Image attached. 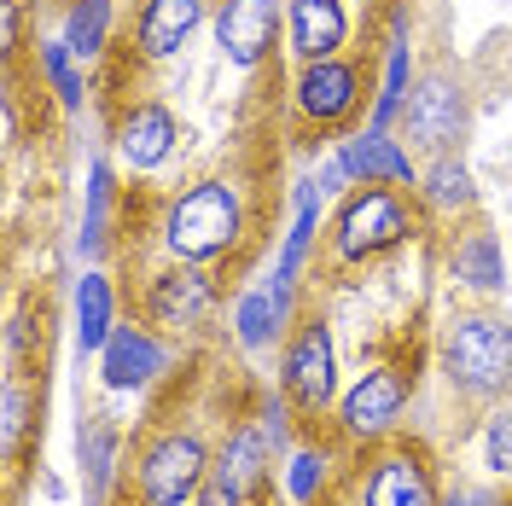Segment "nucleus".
Returning <instances> with one entry per match:
<instances>
[{
	"mask_svg": "<svg viewBox=\"0 0 512 506\" xmlns=\"http://www.w3.org/2000/svg\"><path fill=\"white\" fill-rule=\"evenodd\" d=\"M291 443L286 431V408L268 402L251 425L227 431V443L210 460V477L198 489V506H256L268 495V477H274V454Z\"/></svg>",
	"mask_w": 512,
	"mask_h": 506,
	"instance_id": "f257e3e1",
	"label": "nucleus"
},
{
	"mask_svg": "<svg viewBox=\"0 0 512 506\" xmlns=\"http://www.w3.org/2000/svg\"><path fill=\"white\" fill-rule=\"evenodd\" d=\"M239 233H245V204H239V187L227 181H198L163 210V251L187 268L227 256L239 245Z\"/></svg>",
	"mask_w": 512,
	"mask_h": 506,
	"instance_id": "f03ea898",
	"label": "nucleus"
},
{
	"mask_svg": "<svg viewBox=\"0 0 512 506\" xmlns=\"http://www.w3.org/2000/svg\"><path fill=\"white\" fill-rule=\"evenodd\" d=\"M443 373L460 402H495L512 390V326L501 315H460L443 344Z\"/></svg>",
	"mask_w": 512,
	"mask_h": 506,
	"instance_id": "7ed1b4c3",
	"label": "nucleus"
},
{
	"mask_svg": "<svg viewBox=\"0 0 512 506\" xmlns=\"http://www.w3.org/2000/svg\"><path fill=\"white\" fill-rule=\"evenodd\" d=\"M408 233H414V216H408V198L402 192L361 187L344 198V210L332 222V256L338 262H373V256L396 251Z\"/></svg>",
	"mask_w": 512,
	"mask_h": 506,
	"instance_id": "20e7f679",
	"label": "nucleus"
},
{
	"mask_svg": "<svg viewBox=\"0 0 512 506\" xmlns=\"http://www.w3.org/2000/svg\"><path fill=\"white\" fill-rule=\"evenodd\" d=\"M210 448L192 431H163L158 443H146L140 454V501L146 506H187L198 501L204 477H210Z\"/></svg>",
	"mask_w": 512,
	"mask_h": 506,
	"instance_id": "39448f33",
	"label": "nucleus"
},
{
	"mask_svg": "<svg viewBox=\"0 0 512 506\" xmlns=\"http://www.w3.org/2000/svg\"><path fill=\"white\" fill-rule=\"evenodd\" d=\"M280 384H286V402L303 419H320L338 396V355H332V332L320 320H303L297 338L286 344V361H280Z\"/></svg>",
	"mask_w": 512,
	"mask_h": 506,
	"instance_id": "423d86ee",
	"label": "nucleus"
},
{
	"mask_svg": "<svg viewBox=\"0 0 512 506\" xmlns=\"http://www.w3.org/2000/svg\"><path fill=\"white\" fill-rule=\"evenodd\" d=\"M408 408V373L402 367H367L338 402V425L350 443H379L396 431V419Z\"/></svg>",
	"mask_w": 512,
	"mask_h": 506,
	"instance_id": "0eeeda50",
	"label": "nucleus"
},
{
	"mask_svg": "<svg viewBox=\"0 0 512 506\" xmlns=\"http://www.w3.org/2000/svg\"><path fill=\"white\" fill-rule=\"evenodd\" d=\"M402 123H408V140L425 146V152H454V140L466 134V94H460V82L443 76V70H431V76H419L408 99H402Z\"/></svg>",
	"mask_w": 512,
	"mask_h": 506,
	"instance_id": "6e6552de",
	"label": "nucleus"
},
{
	"mask_svg": "<svg viewBox=\"0 0 512 506\" xmlns=\"http://www.w3.org/2000/svg\"><path fill=\"white\" fill-rule=\"evenodd\" d=\"M216 315V285L204 280L198 268L187 262H175V268H163L158 280L146 285V320L163 326V332H204Z\"/></svg>",
	"mask_w": 512,
	"mask_h": 506,
	"instance_id": "1a4fd4ad",
	"label": "nucleus"
},
{
	"mask_svg": "<svg viewBox=\"0 0 512 506\" xmlns=\"http://www.w3.org/2000/svg\"><path fill=\"white\" fill-rule=\"evenodd\" d=\"M280 41V0H222L216 12V47L227 64L256 70Z\"/></svg>",
	"mask_w": 512,
	"mask_h": 506,
	"instance_id": "9d476101",
	"label": "nucleus"
},
{
	"mask_svg": "<svg viewBox=\"0 0 512 506\" xmlns=\"http://www.w3.org/2000/svg\"><path fill=\"white\" fill-rule=\"evenodd\" d=\"M297 111L320 128H338L344 117H355V105H361V70L350 59H315L303 64V76H297Z\"/></svg>",
	"mask_w": 512,
	"mask_h": 506,
	"instance_id": "9b49d317",
	"label": "nucleus"
},
{
	"mask_svg": "<svg viewBox=\"0 0 512 506\" xmlns=\"http://www.w3.org/2000/svg\"><path fill=\"white\" fill-rule=\"evenodd\" d=\"M367 506H443L419 448H384L367 466Z\"/></svg>",
	"mask_w": 512,
	"mask_h": 506,
	"instance_id": "f8f14e48",
	"label": "nucleus"
},
{
	"mask_svg": "<svg viewBox=\"0 0 512 506\" xmlns=\"http://www.w3.org/2000/svg\"><path fill=\"white\" fill-rule=\"evenodd\" d=\"M163 361H169V349L152 326H117L111 344L99 349V379H105V390H146L163 373Z\"/></svg>",
	"mask_w": 512,
	"mask_h": 506,
	"instance_id": "ddd939ff",
	"label": "nucleus"
},
{
	"mask_svg": "<svg viewBox=\"0 0 512 506\" xmlns=\"http://www.w3.org/2000/svg\"><path fill=\"white\" fill-rule=\"evenodd\" d=\"M175 140H181V128L169 117V105H134L123 123H117V158L134 169V175H146V169H158L169 152H175Z\"/></svg>",
	"mask_w": 512,
	"mask_h": 506,
	"instance_id": "4468645a",
	"label": "nucleus"
},
{
	"mask_svg": "<svg viewBox=\"0 0 512 506\" xmlns=\"http://www.w3.org/2000/svg\"><path fill=\"white\" fill-rule=\"evenodd\" d=\"M198 24H204V0H146L134 24V47L140 59H175Z\"/></svg>",
	"mask_w": 512,
	"mask_h": 506,
	"instance_id": "2eb2a0df",
	"label": "nucleus"
},
{
	"mask_svg": "<svg viewBox=\"0 0 512 506\" xmlns=\"http://www.w3.org/2000/svg\"><path fill=\"white\" fill-rule=\"evenodd\" d=\"M344 35H350V12H344V0H291V47H297V59L303 64L338 59Z\"/></svg>",
	"mask_w": 512,
	"mask_h": 506,
	"instance_id": "dca6fc26",
	"label": "nucleus"
},
{
	"mask_svg": "<svg viewBox=\"0 0 512 506\" xmlns=\"http://www.w3.org/2000/svg\"><path fill=\"white\" fill-rule=\"evenodd\" d=\"M111 332H117V297H111V280L88 268L82 285H76V349H82V355H99V349L111 344Z\"/></svg>",
	"mask_w": 512,
	"mask_h": 506,
	"instance_id": "f3484780",
	"label": "nucleus"
},
{
	"mask_svg": "<svg viewBox=\"0 0 512 506\" xmlns=\"http://www.w3.org/2000/svg\"><path fill=\"white\" fill-rule=\"evenodd\" d=\"M454 280H466L472 291H507V256H501V239L495 233H466L454 245Z\"/></svg>",
	"mask_w": 512,
	"mask_h": 506,
	"instance_id": "a211bd4d",
	"label": "nucleus"
},
{
	"mask_svg": "<svg viewBox=\"0 0 512 506\" xmlns=\"http://www.w3.org/2000/svg\"><path fill=\"white\" fill-rule=\"evenodd\" d=\"M286 303H291V285H262V291H245V297H239V309H233L239 344H245V349L274 344V332H280V320H286Z\"/></svg>",
	"mask_w": 512,
	"mask_h": 506,
	"instance_id": "6ab92c4d",
	"label": "nucleus"
},
{
	"mask_svg": "<svg viewBox=\"0 0 512 506\" xmlns=\"http://www.w3.org/2000/svg\"><path fill=\"white\" fill-rule=\"evenodd\" d=\"M425 204H431V210H443V216H454V210H472V204H478V187H472V169H466V163L460 158H437L431 163V169H425Z\"/></svg>",
	"mask_w": 512,
	"mask_h": 506,
	"instance_id": "aec40b11",
	"label": "nucleus"
},
{
	"mask_svg": "<svg viewBox=\"0 0 512 506\" xmlns=\"http://www.w3.org/2000/svg\"><path fill=\"white\" fill-rule=\"evenodd\" d=\"M402 99H408V18H396L390 59H384V94L373 99V128H379V134L402 117Z\"/></svg>",
	"mask_w": 512,
	"mask_h": 506,
	"instance_id": "412c9836",
	"label": "nucleus"
},
{
	"mask_svg": "<svg viewBox=\"0 0 512 506\" xmlns=\"http://www.w3.org/2000/svg\"><path fill=\"white\" fill-rule=\"evenodd\" d=\"M64 41L76 59H99L105 41H111V0H76L70 18H64Z\"/></svg>",
	"mask_w": 512,
	"mask_h": 506,
	"instance_id": "4be33fe9",
	"label": "nucleus"
},
{
	"mask_svg": "<svg viewBox=\"0 0 512 506\" xmlns=\"http://www.w3.org/2000/svg\"><path fill=\"white\" fill-rule=\"evenodd\" d=\"M315 227H320V187H297V222H291V233H286V251H280V268H274V285H291V274H297L303 256H309Z\"/></svg>",
	"mask_w": 512,
	"mask_h": 506,
	"instance_id": "5701e85b",
	"label": "nucleus"
},
{
	"mask_svg": "<svg viewBox=\"0 0 512 506\" xmlns=\"http://www.w3.org/2000/svg\"><path fill=\"white\" fill-rule=\"evenodd\" d=\"M117 460V431L111 425H88L82 431V472H88V506H105V495H111V466Z\"/></svg>",
	"mask_w": 512,
	"mask_h": 506,
	"instance_id": "b1692460",
	"label": "nucleus"
},
{
	"mask_svg": "<svg viewBox=\"0 0 512 506\" xmlns=\"http://www.w3.org/2000/svg\"><path fill=\"white\" fill-rule=\"evenodd\" d=\"M41 70H47V82H53V94H59L64 111H76L82 105V76H76L70 41H41Z\"/></svg>",
	"mask_w": 512,
	"mask_h": 506,
	"instance_id": "393cba45",
	"label": "nucleus"
},
{
	"mask_svg": "<svg viewBox=\"0 0 512 506\" xmlns=\"http://www.w3.org/2000/svg\"><path fill=\"white\" fill-rule=\"evenodd\" d=\"M384 134H390V128H384ZM384 134H379V128H367L361 140H350V146L338 152L355 187H379V181H384Z\"/></svg>",
	"mask_w": 512,
	"mask_h": 506,
	"instance_id": "a878e982",
	"label": "nucleus"
},
{
	"mask_svg": "<svg viewBox=\"0 0 512 506\" xmlns=\"http://www.w3.org/2000/svg\"><path fill=\"white\" fill-rule=\"evenodd\" d=\"M320 483H326V454L320 448H297L291 466H286V495L297 506H309L320 495Z\"/></svg>",
	"mask_w": 512,
	"mask_h": 506,
	"instance_id": "bb28decb",
	"label": "nucleus"
},
{
	"mask_svg": "<svg viewBox=\"0 0 512 506\" xmlns=\"http://www.w3.org/2000/svg\"><path fill=\"white\" fill-rule=\"evenodd\" d=\"M483 466L495 477H512V408H501L483 425Z\"/></svg>",
	"mask_w": 512,
	"mask_h": 506,
	"instance_id": "cd10ccee",
	"label": "nucleus"
},
{
	"mask_svg": "<svg viewBox=\"0 0 512 506\" xmlns=\"http://www.w3.org/2000/svg\"><path fill=\"white\" fill-rule=\"evenodd\" d=\"M24 425H30V390L12 379V384H6V425H0V431H6V454H18Z\"/></svg>",
	"mask_w": 512,
	"mask_h": 506,
	"instance_id": "c85d7f7f",
	"label": "nucleus"
},
{
	"mask_svg": "<svg viewBox=\"0 0 512 506\" xmlns=\"http://www.w3.org/2000/svg\"><path fill=\"white\" fill-rule=\"evenodd\" d=\"M344 181H350V169H344V158H332L326 169H320V181H315V187H320V192H338Z\"/></svg>",
	"mask_w": 512,
	"mask_h": 506,
	"instance_id": "c756f323",
	"label": "nucleus"
},
{
	"mask_svg": "<svg viewBox=\"0 0 512 506\" xmlns=\"http://www.w3.org/2000/svg\"><path fill=\"white\" fill-rule=\"evenodd\" d=\"M0 30H6V53H12V47H18V6H12V0L0 6Z\"/></svg>",
	"mask_w": 512,
	"mask_h": 506,
	"instance_id": "7c9ffc66",
	"label": "nucleus"
},
{
	"mask_svg": "<svg viewBox=\"0 0 512 506\" xmlns=\"http://www.w3.org/2000/svg\"><path fill=\"white\" fill-rule=\"evenodd\" d=\"M443 506H483V501H478V495H448Z\"/></svg>",
	"mask_w": 512,
	"mask_h": 506,
	"instance_id": "2f4dec72",
	"label": "nucleus"
},
{
	"mask_svg": "<svg viewBox=\"0 0 512 506\" xmlns=\"http://www.w3.org/2000/svg\"><path fill=\"white\" fill-rule=\"evenodd\" d=\"M507 506H512V501H507Z\"/></svg>",
	"mask_w": 512,
	"mask_h": 506,
	"instance_id": "473e14b6",
	"label": "nucleus"
}]
</instances>
